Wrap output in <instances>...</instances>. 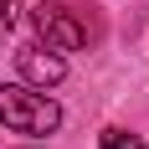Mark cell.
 <instances>
[{
	"label": "cell",
	"instance_id": "cell-4",
	"mask_svg": "<svg viewBox=\"0 0 149 149\" xmlns=\"http://www.w3.org/2000/svg\"><path fill=\"white\" fill-rule=\"evenodd\" d=\"M103 149H144V139L129 129H103Z\"/></svg>",
	"mask_w": 149,
	"mask_h": 149
},
{
	"label": "cell",
	"instance_id": "cell-5",
	"mask_svg": "<svg viewBox=\"0 0 149 149\" xmlns=\"http://www.w3.org/2000/svg\"><path fill=\"white\" fill-rule=\"evenodd\" d=\"M15 15H21V0H0V36L15 26Z\"/></svg>",
	"mask_w": 149,
	"mask_h": 149
},
{
	"label": "cell",
	"instance_id": "cell-1",
	"mask_svg": "<svg viewBox=\"0 0 149 149\" xmlns=\"http://www.w3.org/2000/svg\"><path fill=\"white\" fill-rule=\"evenodd\" d=\"M0 123L10 134H26V139H41L62 123V108L46 98V93H31L21 82H0Z\"/></svg>",
	"mask_w": 149,
	"mask_h": 149
},
{
	"label": "cell",
	"instance_id": "cell-2",
	"mask_svg": "<svg viewBox=\"0 0 149 149\" xmlns=\"http://www.w3.org/2000/svg\"><path fill=\"white\" fill-rule=\"evenodd\" d=\"M31 26H36V36L46 41V52H82V46H88V21H82L72 5H62V0H41V5L31 10Z\"/></svg>",
	"mask_w": 149,
	"mask_h": 149
},
{
	"label": "cell",
	"instance_id": "cell-3",
	"mask_svg": "<svg viewBox=\"0 0 149 149\" xmlns=\"http://www.w3.org/2000/svg\"><path fill=\"white\" fill-rule=\"evenodd\" d=\"M15 67H21V77L36 82V88H57L62 77H67L62 52H46V46H21V52H15Z\"/></svg>",
	"mask_w": 149,
	"mask_h": 149
}]
</instances>
